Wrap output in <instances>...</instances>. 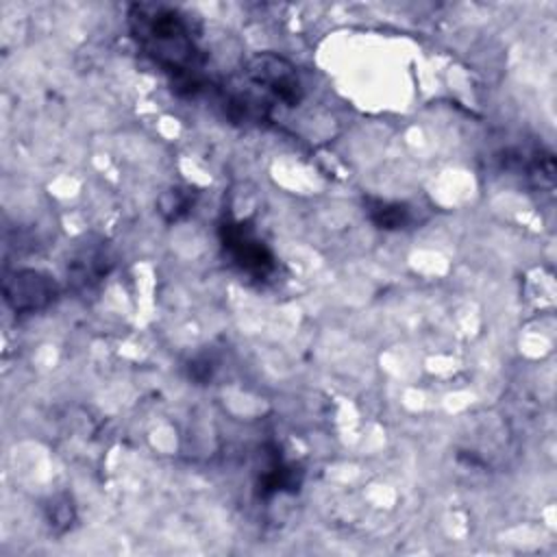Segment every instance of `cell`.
<instances>
[{
    "label": "cell",
    "instance_id": "7a4b0ae2",
    "mask_svg": "<svg viewBox=\"0 0 557 557\" xmlns=\"http://www.w3.org/2000/svg\"><path fill=\"white\" fill-rule=\"evenodd\" d=\"M244 74L250 83L268 89L274 98L289 107L302 98V85L294 65L274 52H259L250 57Z\"/></svg>",
    "mask_w": 557,
    "mask_h": 557
},
{
    "label": "cell",
    "instance_id": "3957f363",
    "mask_svg": "<svg viewBox=\"0 0 557 557\" xmlns=\"http://www.w3.org/2000/svg\"><path fill=\"white\" fill-rule=\"evenodd\" d=\"M222 235V246L231 255L233 263L255 276V278H265L274 270V257L265 248V244L242 222H226L220 226Z\"/></svg>",
    "mask_w": 557,
    "mask_h": 557
},
{
    "label": "cell",
    "instance_id": "6da1fadb",
    "mask_svg": "<svg viewBox=\"0 0 557 557\" xmlns=\"http://www.w3.org/2000/svg\"><path fill=\"white\" fill-rule=\"evenodd\" d=\"M131 33L139 48L172 76V89L196 96L202 87L205 57L196 46V37L187 17L163 4H133L128 11Z\"/></svg>",
    "mask_w": 557,
    "mask_h": 557
},
{
    "label": "cell",
    "instance_id": "277c9868",
    "mask_svg": "<svg viewBox=\"0 0 557 557\" xmlns=\"http://www.w3.org/2000/svg\"><path fill=\"white\" fill-rule=\"evenodd\" d=\"M57 296V281L39 270H17L4 281V298L17 313L39 311L54 302Z\"/></svg>",
    "mask_w": 557,
    "mask_h": 557
},
{
    "label": "cell",
    "instance_id": "5b68a950",
    "mask_svg": "<svg viewBox=\"0 0 557 557\" xmlns=\"http://www.w3.org/2000/svg\"><path fill=\"white\" fill-rule=\"evenodd\" d=\"M368 218L379 228H403L409 224L411 213L400 202H387V200H368Z\"/></svg>",
    "mask_w": 557,
    "mask_h": 557
}]
</instances>
